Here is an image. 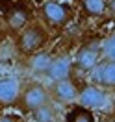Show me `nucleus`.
Wrapping results in <instances>:
<instances>
[{
	"label": "nucleus",
	"instance_id": "1",
	"mask_svg": "<svg viewBox=\"0 0 115 122\" xmlns=\"http://www.w3.org/2000/svg\"><path fill=\"white\" fill-rule=\"evenodd\" d=\"M46 31L37 26V24H32L26 26L19 31V37H17V50L22 54V56H32L37 50H41V46L46 43Z\"/></svg>",
	"mask_w": 115,
	"mask_h": 122
},
{
	"label": "nucleus",
	"instance_id": "2",
	"mask_svg": "<svg viewBox=\"0 0 115 122\" xmlns=\"http://www.w3.org/2000/svg\"><path fill=\"white\" fill-rule=\"evenodd\" d=\"M19 104L26 113H33L35 109H39L41 106L50 104V92L45 85L41 83H30L19 96Z\"/></svg>",
	"mask_w": 115,
	"mask_h": 122
},
{
	"label": "nucleus",
	"instance_id": "3",
	"mask_svg": "<svg viewBox=\"0 0 115 122\" xmlns=\"http://www.w3.org/2000/svg\"><path fill=\"white\" fill-rule=\"evenodd\" d=\"M41 15L50 26H63L69 20V9L58 0H46L41 6Z\"/></svg>",
	"mask_w": 115,
	"mask_h": 122
},
{
	"label": "nucleus",
	"instance_id": "4",
	"mask_svg": "<svg viewBox=\"0 0 115 122\" xmlns=\"http://www.w3.org/2000/svg\"><path fill=\"white\" fill-rule=\"evenodd\" d=\"M78 102L80 106L85 109H102L108 104V94L104 89H100L99 85H87L84 87L80 94H78Z\"/></svg>",
	"mask_w": 115,
	"mask_h": 122
},
{
	"label": "nucleus",
	"instance_id": "5",
	"mask_svg": "<svg viewBox=\"0 0 115 122\" xmlns=\"http://www.w3.org/2000/svg\"><path fill=\"white\" fill-rule=\"evenodd\" d=\"M91 80L99 87H115V61L99 63L91 70Z\"/></svg>",
	"mask_w": 115,
	"mask_h": 122
},
{
	"label": "nucleus",
	"instance_id": "6",
	"mask_svg": "<svg viewBox=\"0 0 115 122\" xmlns=\"http://www.w3.org/2000/svg\"><path fill=\"white\" fill-rule=\"evenodd\" d=\"M100 46H95V45H84L76 54V65L80 67L82 70H93L97 65H99V59H100Z\"/></svg>",
	"mask_w": 115,
	"mask_h": 122
},
{
	"label": "nucleus",
	"instance_id": "7",
	"mask_svg": "<svg viewBox=\"0 0 115 122\" xmlns=\"http://www.w3.org/2000/svg\"><path fill=\"white\" fill-rule=\"evenodd\" d=\"M78 94H80V91L76 89V85L72 83L69 78H67V80H61V81H54L52 96L58 100V102H61V104L74 102V100H78Z\"/></svg>",
	"mask_w": 115,
	"mask_h": 122
},
{
	"label": "nucleus",
	"instance_id": "8",
	"mask_svg": "<svg viewBox=\"0 0 115 122\" xmlns=\"http://www.w3.org/2000/svg\"><path fill=\"white\" fill-rule=\"evenodd\" d=\"M19 96H21L19 81L13 78H2L0 80V104L11 106V104L19 102Z\"/></svg>",
	"mask_w": 115,
	"mask_h": 122
},
{
	"label": "nucleus",
	"instance_id": "9",
	"mask_svg": "<svg viewBox=\"0 0 115 122\" xmlns=\"http://www.w3.org/2000/svg\"><path fill=\"white\" fill-rule=\"evenodd\" d=\"M69 74H71L69 57H54L45 76L48 80H52V81H61V80H67Z\"/></svg>",
	"mask_w": 115,
	"mask_h": 122
},
{
	"label": "nucleus",
	"instance_id": "10",
	"mask_svg": "<svg viewBox=\"0 0 115 122\" xmlns=\"http://www.w3.org/2000/svg\"><path fill=\"white\" fill-rule=\"evenodd\" d=\"M28 19H30V11L26 8H15L8 17V24L11 26V30L21 31L22 28H26L28 24Z\"/></svg>",
	"mask_w": 115,
	"mask_h": 122
},
{
	"label": "nucleus",
	"instance_id": "11",
	"mask_svg": "<svg viewBox=\"0 0 115 122\" xmlns=\"http://www.w3.org/2000/svg\"><path fill=\"white\" fill-rule=\"evenodd\" d=\"M52 59L54 57L46 52L35 54V56H32V59H30V69L33 70V72H37V74H46V70L50 67Z\"/></svg>",
	"mask_w": 115,
	"mask_h": 122
},
{
	"label": "nucleus",
	"instance_id": "12",
	"mask_svg": "<svg viewBox=\"0 0 115 122\" xmlns=\"http://www.w3.org/2000/svg\"><path fill=\"white\" fill-rule=\"evenodd\" d=\"M82 8L89 17H100L108 9L106 0H82Z\"/></svg>",
	"mask_w": 115,
	"mask_h": 122
},
{
	"label": "nucleus",
	"instance_id": "13",
	"mask_svg": "<svg viewBox=\"0 0 115 122\" xmlns=\"http://www.w3.org/2000/svg\"><path fill=\"white\" fill-rule=\"evenodd\" d=\"M32 115H33L35 122H56V109H54L52 104L41 106L39 109H35Z\"/></svg>",
	"mask_w": 115,
	"mask_h": 122
},
{
	"label": "nucleus",
	"instance_id": "14",
	"mask_svg": "<svg viewBox=\"0 0 115 122\" xmlns=\"http://www.w3.org/2000/svg\"><path fill=\"white\" fill-rule=\"evenodd\" d=\"M67 122H93V113L91 109L85 107H74L69 115H67Z\"/></svg>",
	"mask_w": 115,
	"mask_h": 122
},
{
	"label": "nucleus",
	"instance_id": "15",
	"mask_svg": "<svg viewBox=\"0 0 115 122\" xmlns=\"http://www.w3.org/2000/svg\"><path fill=\"white\" fill-rule=\"evenodd\" d=\"M100 50H102V56H104L106 59L115 61V31H113V33H110V35L102 41Z\"/></svg>",
	"mask_w": 115,
	"mask_h": 122
},
{
	"label": "nucleus",
	"instance_id": "16",
	"mask_svg": "<svg viewBox=\"0 0 115 122\" xmlns=\"http://www.w3.org/2000/svg\"><path fill=\"white\" fill-rule=\"evenodd\" d=\"M0 122H19L15 117H11V115H2L0 117Z\"/></svg>",
	"mask_w": 115,
	"mask_h": 122
},
{
	"label": "nucleus",
	"instance_id": "17",
	"mask_svg": "<svg viewBox=\"0 0 115 122\" xmlns=\"http://www.w3.org/2000/svg\"><path fill=\"white\" fill-rule=\"evenodd\" d=\"M108 11L115 15V0H110V2H108Z\"/></svg>",
	"mask_w": 115,
	"mask_h": 122
},
{
	"label": "nucleus",
	"instance_id": "18",
	"mask_svg": "<svg viewBox=\"0 0 115 122\" xmlns=\"http://www.w3.org/2000/svg\"><path fill=\"white\" fill-rule=\"evenodd\" d=\"M106 122H115V118H113V117H110V118H108Z\"/></svg>",
	"mask_w": 115,
	"mask_h": 122
}]
</instances>
